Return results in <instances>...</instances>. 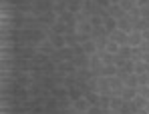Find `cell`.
I'll return each instance as SVG.
<instances>
[{
	"mask_svg": "<svg viewBox=\"0 0 149 114\" xmlns=\"http://www.w3.org/2000/svg\"><path fill=\"white\" fill-rule=\"evenodd\" d=\"M109 40H111V42H117L119 46H125V44H127V40H129V34L117 28V30H113V32L109 34Z\"/></svg>",
	"mask_w": 149,
	"mask_h": 114,
	"instance_id": "1",
	"label": "cell"
},
{
	"mask_svg": "<svg viewBox=\"0 0 149 114\" xmlns=\"http://www.w3.org/2000/svg\"><path fill=\"white\" fill-rule=\"evenodd\" d=\"M143 42V34L139 32V30H133L131 34H129V40H127V44L131 46V48H139Z\"/></svg>",
	"mask_w": 149,
	"mask_h": 114,
	"instance_id": "2",
	"label": "cell"
},
{
	"mask_svg": "<svg viewBox=\"0 0 149 114\" xmlns=\"http://www.w3.org/2000/svg\"><path fill=\"white\" fill-rule=\"evenodd\" d=\"M73 108H74V112H89V108H91V102H89L85 96H81L77 102H73Z\"/></svg>",
	"mask_w": 149,
	"mask_h": 114,
	"instance_id": "3",
	"label": "cell"
},
{
	"mask_svg": "<svg viewBox=\"0 0 149 114\" xmlns=\"http://www.w3.org/2000/svg\"><path fill=\"white\" fill-rule=\"evenodd\" d=\"M109 16H113L115 20H121V18L127 16V12L121 8V4H111L109 6Z\"/></svg>",
	"mask_w": 149,
	"mask_h": 114,
	"instance_id": "4",
	"label": "cell"
},
{
	"mask_svg": "<svg viewBox=\"0 0 149 114\" xmlns=\"http://www.w3.org/2000/svg\"><path fill=\"white\" fill-rule=\"evenodd\" d=\"M117 28L123 30V32H127V34H131V32H133V20H131L129 16H125L121 20H117Z\"/></svg>",
	"mask_w": 149,
	"mask_h": 114,
	"instance_id": "5",
	"label": "cell"
},
{
	"mask_svg": "<svg viewBox=\"0 0 149 114\" xmlns=\"http://www.w3.org/2000/svg\"><path fill=\"white\" fill-rule=\"evenodd\" d=\"M52 46H54L56 50H63V48L67 46V38H65V34H52Z\"/></svg>",
	"mask_w": 149,
	"mask_h": 114,
	"instance_id": "6",
	"label": "cell"
},
{
	"mask_svg": "<svg viewBox=\"0 0 149 114\" xmlns=\"http://www.w3.org/2000/svg\"><path fill=\"white\" fill-rule=\"evenodd\" d=\"M123 96L121 94H111V104H109V108L111 110H119L121 106H123Z\"/></svg>",
	"mask_w": 149,
	"mask_h": 114,
	"instance_id": "7",
	"label": "cell"
},
{
	"mask_svg": "<svg viewBox=\"0 0 149 114\" xmlns=\"http://www.w3.org/2000/svg\"><path fill=\"white\" fill-rule=\"evenodd\" d=\"M103 28L111 34L113 30H117V20L113 18V16H107V18H103Z\"/></svg>",
	"mask_w": 149,
	"mask_h": 114,
	"instance_id": "8",
	"label": "cell"
},
{
	"mask_svg": "<svg viewBox=\"0 0 149 114\" xmlns=\"http://www.w3.org/2000/svg\"><path fill=\"white\" fill-rule=\"evenodd\" d=\"M97 42H93V40H87V42H83V50H85V54H89V56H95L97 54Z\"/></svg>",
	"mask_w": 149,
	"mask_h": 114,
	"instance_id": "9",
	"label": "cell"
},
{
	"mask_svg": "<svg viewBox=\"0 0 149 114\" xmlns=\"http://www.w3.org/2000/svg\"><path fill=\"white\" fill-rule=\"evenodd\" d=\"M121 96H123V100H133V98L137 96V88L123 86V88H121Z\"/></svg>",
	"mask_w": 149,
	"mask_h": 114,
	"instance_id": "10",
	"label": "cell"
},
{
	"mask_svg": "<svg viewBox=\"0 0 149 114\" xmlns=\"http://www.w3.org/2000/svg\"><path fill=\"white\" fill-rule=\"evenodd\" d=\"M81 8H83V0H73V2H69V4H67V10H69L71 14L81 12Z\"/></svg>",
	"mask_w": 149,
	"mask_h": 114,
	"instance_id": "11",
	"label": "cell"
},
{
	"mask_svg": "<svg viewBox=\"0 0 149 114\" xmlns=\"http://www.w3.org/2000/svg\"><path fill=\"white\" fill-rule=\"evenodd\" d=\"M123 82H125V86H131V88H137V86H139V78H137V74H129Z\"/></svg>",
	"mask_w": 149,
	"mask_h": 114,
	"instance_id": "12",
	"label": "cell"
},
{
	"mask_svg": "<svg viewBox=\"0 0 149 114\" xmlns=\"http://www.w3.org/2000/svg\"><path fill=\"white\" fill-rule=\"evenodd\" d=\"M52 32L54 34H67V24L63 22V20L61 22H54L52 24Z\"/></svg>",
	"mask_w": 149,
	"mask_h": 114,
	"instance_id": "13",
	"label": "cell"
},
{
	"mask_svg": "<svg viewBox=\"0 0 149 114\" xmlns=\"http://www.w3.org/2000/svg\"><path fill=\"white\" fill-rule=\"evenodd\" d=\"M119 50H121V46L117 44V42H107V46H105V52H109V54H119Z\"/></svg>",
	"mask_w": 149,
	"mask_h": 114,
	"instance_id": "14",
	"label": "cell"
},
{
	"mask_svg": "<svg viewBox=\"0 0 149 114\" xmlns=\"http://www.w3.org/2000/svg\"><path fill=\"white\" fill-rule=\"evenodd\" d=\"M89 22L93 24V30H97V28H103V16H97V14H93V16L89 18Z\"/></svg>",
	"mask_w": 149,
	"mask_h": 114,
	"instance_id": "15",
	"label": "cell"
},
{
	"mask_svg": "<svg viewBox=\"0 0 149 114\" xmlns=\"http://www.w3.org/2000/svg\"><path fill=\"white\" fill-rule=\"evenodd\" d=\"M143 72H147L145 62H143V60H135V70H133V74H143Z\"/></svg>",
	"mask_w": 149,
	"mask_h": 114,
	"instance_id": "16",
	"label": "cell"
},
{
	"mask_svg": "<svg viewBox=\"0 0 149 114\" xmlns=\"http://www.w3.org/2000/svg\"><path fill=\"white\" fill-rule=\"evenodd\" d=\"M127 60H129V58H125V56H121V54H115V62H113V64H115L117 68L121 70V68H125Z\"/></svg>",
	"mask_w": 149,
	"mask_h": 114,
	"instance_id": "17",
	"label": "cell"
},
{
	"mask_svg": "<svg viewBox=\"0 0 149 114\" xmlns=\"http://www.w3.org/2000/svg\"><path fill=\"white\" fill-rule=\"evenodd\" d=\"M137 94L149 100V84H141V86H137Z\"/></svg>",
	"mask_w": 149,
	"mask_h": 114,
	"instance_id": "18",
	"label": "cell"
},
{
	"mask_svg": "<svg viewBox=\"0 0 149 114\" xmlns=\"http://www.w3.org/2000/svg\"><path fill=\"white\" fill-rule=\"evenodd\" d=\"M113 62H115V54H109V52H105V54H103V64H105V66H111Z\"/></svg>",
	"mask_w": 149,
	"mask_h": 114,
	"instance_id": "19",
	"label": "cell"
},
{
	"mask_svg": "<svg viewBox=\"0 0 149 114\" xmlns=\"http://www.w3.org/2000/svg\"><path fill=\"white\" fill-rule=\"evenodd\" d=\"M52 94H54V98H63V96L67 98V96H69V88H61V86H58V88H54Z\"/></svg>",
	"mask_w": 149,
	"mask_h": 114,
	"instance_id": "20",
	"label": "cell"
},
{
	"mask_svg": "<svg viewBox=\"0 0 149 114\" xmlns=\"http://www.w3.org/2000/svg\"><path fill=\"white\" fill-rule=\"evenodd\" d=\"M79 98H81V92L77 90V88H69V100L71 102H77Z\"/></svg>",
	"mask_w": 149,
	"mask_h": 114,
	"instance_id": "21",
	"label": "cell"
},
{
	"mask_svg": "<svg viewBox=\"0 0 149 114\" xmlns=\"http://www.w3.org/2000/svg\"><path fill=\"white\" fill-rule=\"evenodd\" d=\"M119 4H121V8H123L125 12H129V10H131V8H133V6H135V4H133V2H131V0H121V2H119Z\"/></svg>",
	"mask_w": 149,
	"mask_h": 114,
	"instance_id": "22",
	"label": "cell"
},
{
	"mask_svg": "<svg viewBox=\"0 0 149 114\" xmlns=\"http://www.w3.org/2000/svg\"><path fill=\"white\" fill-rule=\"evenodd\" d=\"M95 4H97L99 8H103V10H109V6H111L109 0H95Z\"/></svg>",
	"mask_w": 149,
	"mask_h": 114,
	"instance_id": "23",
	"label": "cell"
},
{
	"mask_svg": "<svg viewBox=\"0 0 149 114\" xmlns=\"http://www.w3.org/2000/svg\"><path fill=\"white\" fill-rule=\"evenodd\" d=\"M137 78H139V86L141 84H149V74H137Z\"/></svg>",
	"mask_w": 149,
	"mask_h": 114,
	"instance_id": "24",
	"label": "cell"
},
{
	"mask_svg": "<svg viewBox=\"0 0 149 114\" xmlns=\"http://www.w3.org/2000/svg\"><path fill=\"white\" fill-rule=\"evenodd\" d=\"M139 10H141V18H147V20H149V4H147V6H143V8H139Z\"/></svg>",
	"mask_w": 149,
	"mask_h": 114,
	"instance_id": "25",
	"label": "cell"
},
{
	"mask_svg": "<svg viewBox=\"0 0 149 114\" xmlns=\"http://www.w3.org/2000/svg\"><path fill=\"white\" fill-rule=\"evenodd\" d=\"M65 84H67L69 88H74V78L73 76H67V78H65Z\"/></svg>",
	"mask_w": 149,
	"mask_h": 114,
	"instance_id": "26",
	"label": "cell"
},
{
	"mask_svg": "<svg viewBox=\"0 0 149 114\" xmlns=\"http://www.w3.org/2000/svg\"><path fill=\"white\" fill-rule=\"evenodd\" d=\"M149 4V0H137L135 2V6H139V8H143V6H147Z\"/></svg>",
	"mask_w": 149,
	"mask_h": 114,
	"instance_id": "27",
	"label": "cell"
},
{
	"mask_svg": "<svg viewBox=\"0 0 149 114\" xmlns=\"http://www.w3.org/2000/svg\"><path fill=\"white\" fill-rule=\"evenodd\" d=\"M141 34H143V40H145V42H149V28H147V30H143Z\"/></svg>",
	"mask_w": 149,
	"mask_h": 114,
	"instance_id": "28",
	"label": "cell"
},
{
	"mask_svg": "<svg viewBox=\"0 0 149 114\" xmlns=\"http://www.w3.org/2000/svg\"><path fill=\"white\" fill-rule=\"evenodd\" d=\"M135 114H149V112H147V110H145V108H141V110H137V112H135Z\"/></svg>",
	"mask_w": 149,
	"mask_h": 114,
	"instance_id": "29",
	"label": "cell"
},
{
	"mask_svg": "<svg viewBox=\"0 0 149 114\" xmlns=\"http://www.w3.org/2000/svg\"><path fill=\"white\" fill-rule=\"evenodd\" d=\"M109 2H111V4H119L121 0H109Z\"/></svg>",
	"mask_w": 149,
	"mask_h": 114,
	"instance_id": "30",
	"label": "cell"
},
{
	"mask_svg": "<svg viewBox=\"0 0 149 114\" xmlns=\"http://www.w3.org/2000/svg\"><path fill=\"white\" fill-rule=\"evenodd\" d=\"M145 110H147V112H149V100H147V104H145Z\"/></svg>",
	"mask_w": 149,
	"mask_h": 114,
	"instance_id": "31",
	"label": "cell"
},
{
	"mask_svg": "<svg viewBox=\"0 0 149 114\" xmlns=\"http://www.w3.org/2000/svg\"><path fill=\"white\" fill-rule=\"evenodd\" d=\"M109 114H121V112H117V110H111V112H109Z\"/></svg>",
	"mask_w": 149,
	"mask_h": 114,
	"instance_id": "32",
	"label": "cell"
},
{
	"mask_svg": "<svg viewBox=\"0 0 149 114\" xmlns=\"http://www.w3.org/2000/svg\"><path fill=\"white\" fill-rule=\"evenodd\" d=\"M63 2H65V4H69V2H73V0H63Z\"/></svg>",
	"mask_w": 149,
	"mask_h": 114,
	"instance_id": "33",
	"label": "cell"
},
{
	"mask_svg": "<svg viewBox=\"0 0 149 114\" xmlns=\"http://www.w3.org/2000/svg\"><path fill=\"white\" fill-rule=\"evenodd\" d=\"M77 114H89V112H77Z\"/></svg>",
	"mask_w": 149,
	"mask_h": 114,
	"instance_id": "34",
	"label": "cell"
},
{
	"mask_svg": "<svg viewBox=\"0 0 149 114\" xmlns=\"http://www.w3.org/2000/svg\"><path fill=\"white\" fill-rule=\"evenodd\" d=\"M131 2H133V4H135V2H137V0H131Z\"/></svg>",
	"mask_w": 149,
	"mask_h": 114,
	"instance_id": "35",
	"label": "cell"
}]
</instances>
